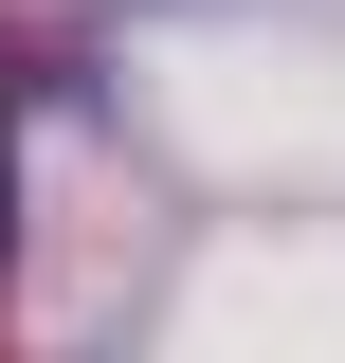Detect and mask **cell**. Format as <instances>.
I'll use <instances>...</instances> for the list:
<instances>
[{"instance_id":"1","label":"cell","mask_w":345,"mask_h":363,"mask_svg":"<svg viewBox=\"0 0 345 363\" xmlns=\"http://www.w3.org/2000/svg\"><path fill=\"white\" fill-rule=\"evenodd\" d=\"M0 200H18V164H0Z\"/></svg>"}]
</instances>
